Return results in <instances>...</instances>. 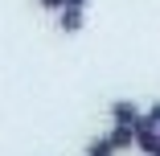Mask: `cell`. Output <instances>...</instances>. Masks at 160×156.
Listing matches in <instances>:
<instances>
[{"label":"cell","mask_w":160,"mask_h":156,"mask_svg":"<svg viewBox=\"0 0 160 156\" xmlns=\"http://www.w3.org/2000/svg\"><path fill=\"white\" fill-rule=\"evenodd\" d=\"M144 119V107L136 99H115L111 103V123H140Z\"/></svg>","instance_id":"cell-1"},{"label":"cell","mask_w":160,"mask_h":156,"mask_svg":"<svg viewBox=\"0 0 160 156\" xmlns=\"http://www.w3.org/2000/svg\"><path fill=\"white\" fill-rule=\"evenodd\" d=\"M107 136H111V144H115L119 152H132L136 140H140V136H136V123H111V132H107Z\"/></svg>","instance_id":"cell-2"},{"label":"cell","mask_w":160,"mask_h":156,"mask_svg":"<svg viewBox=\"0 0 160 156\" xmlns=\"http://www.w3.org/2000/svg\"><path fill=\"white\" fill-rule=\"evenodd\" d=\"M82 25H86V8L66 4V8L58 13V29H62V33H82Z\"/></svg>","instance_id":"cell-3"},{"label":"cell","mask_w":160,"mask_h":156,"mask_svg":"<svg viewBox=\"0 0 160 156\" xmlns=\"http://www.w3.org/2000/svg\"><path fill=\"white\" fill-rule=\"evenodd\" d=\"M119 148L111 144V136H94L90 144H86V156H115Z\"/></svg>","instance_id":"cell-4"},{"label":"cell","mask_w":160,"mask_h":156,"mask_svg":"<svg viewBox=\"0 0 160 156\" xmlns=\"http://www.w3.org/2000/svg\"><path fill=\"white\" fill-rule=\"evenodd\" d=\"M144 115H148L152 128H160V99H156V103H148V107H144Z\"/></svg>","instance_id":"cell-5"},{"label":"cell","mask_w":160,"mask_h":156,"mask_svg":"<svg viewBox=\"0 0 160 156\" xmlns=\"http://www.w3.org/2000/svg\"><path fill=\"white\" fill-rule=\"evenodd\" d=\"M37 4L49 8V13H62V8H66V0H37Z\"/></svg>","instance_id":"cell-6"},{"label":"cell","mask_w":160,"mask_h":156,"mask_svg":"<svg viewBox=\"0 0 160 156\" xmlns=\"http://www.w3.org/2000/svg\"><path fill=\"white\" fill-rule=\"evenodd\" d=\"M66 4H74V8H90V0H66Z\"/></svg>","instance_id":"cell-7"},{"label":"cell","mask_w":160,"mask_h":156,"mask_svg":"<svg viewBox=\"0 0 160 156\" xmlns=\"http://www.w3.org/2000/svg\"><path fill=\"white\" fill-rule=\"evenodd\" d=\"M144 156H152V152H144Z\"/></svg>","instance_id":"cell-8"}]
</instances>
